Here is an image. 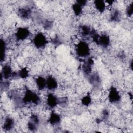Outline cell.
Returning a JSON list of instances; mask_svg holds the SVG:
<instances>
[{"label":"cell","instance_id":"1","mask_svg":"<svg viewBox=\"0 0 133 133\" xmlns=\"http://www.w3.org/2000/svg\"><path fill=\"white\" fill-rule=\"evenodd\" d=\"M22 100L24 104L30 103L36 105L39 104L41 101L39 96L29 88L25 89L24 96L22 97Z\"/></svg>","mask_w":133,"mask_h":133},{"label":"cell","instance_id":"2","mask_svg":"<svg viewBox=\"0 0 133 133\" xmlns=\"http://www.w3.org/2000/svg\"><path fill=\"white\" fill-rule=\"evenodd\" d=\"M76 53L79 57H87L90 55V49L88 43L84 41H79L76 46Z\"/></svg>","mask_w":133,"mask_h":133},{"label":"cell","instance_id":"3","mask_svg":"<svg viewBox=\"0 0 133 133\" xmlns=\"http://www.w3.org/2000/svg\"><path fill=\"white\" fill-rule=\"evenodd\" d=\"M48 42L46 36L42 32L36 33L33 38V44L38 49H42L45 47Z\"/></svg>","mask_w":133,"mask_h":133},{"label":"cell","instance_id":"4","mask_svg":"<svg viewBox=\"0 0 133 133\" xmlns=\"http://www.w3.org/2000/svg\"><path fill=\"white\" fill-rule=\"evenodd\" d=\"M109 101L112 104H116L119 103L121 100V96L117 89L111 86L109 89L108 93Z\"/></svg>","mask_w":133,"mask_h":133},{"label":"cell","instance_id":"5","mask_svg":"<svg viewBox=\"0 0 133 133\" xmlns=\"http://www.w3.org/2000/svg\"><path fill=\"white\" fill-rule=\"evenodd\" d=\"M30 35V31L26 27H19L18 28L16 33L15 36L16 40L18 41H23L29 37Z\"/></svg>","mask_w":133,"mask_h":133},{"label":"cell","instance_id":"6","mask_svg":"<svg viewBox=\"0 0 133 133\" xmlns=\"http://www.w3.org/2000/svg\"><path fill=\"white\" fill-rule=\"evenodd\" d=\"M94 64V61L91 57L88 58L84 62L82 66V70L85 75H89L90 74Z\"/></svg>","mask_w":133,"mask_h":133},{"label":"cell","instance_id":"7","mask_svg":"<svg viewBox=\"0 0 133 133\" xmlns=\"http://www.w3.org/2000/svg\"><path fill=\"white\" fill-rule=\"evenodd\" d=\"M12 72L11 67L9 64H6L4 65L1 73V81H3V79L7 80L11 78Z\"/></svg>","mask_w":133,"mask_h":133},{"label":"cell","instance_id":"8","mask_svg":"<svg viewBox=\"0 0 133 133\" xmlns=\"http://www.w3.org/2000/svg\"><path fill=\"white\" fill-rule=\"evenodd\" d=\"M46 104L50 109H53L58 105V98L53 93L49 92L47 95Z\"/></svg>","mask_w":133,"mask_h":133},{"label":"cell","instance_id":"9","mask_svg":"<svg viewBox=\"0 0 133 133\" xmlns=\"http://www.w3.org/2000/svg\"><path fill=\"white\" fill-rule=\"evenodd\" d=\"M111 43L109 36L105 34H99V36L97 43V45L103 48H107L110 46Z\"/></svg>","mask_w":133,"mask_h":133},{"label":"cell","instance_id":"10","mask_svg":"<svg viewBox=\"0 0 133 133\" xmlns=\"http://www.w3.org/2000/svg\"><path fill=\"white\" fill-rule=\"evenodd\" d=\"M61 121V118L60 115L54 111H52L50 113L48 119V122L52 126H58L60 125Z\"/></svg>","mask_w":133,"mask_h":133},{"label":"cell","instance_id":"11","mask_svg":"<svg viewBox=\"0 0 133 133\" xmlns=\"http://www.w3.org/2000/svg\"><path fill=\"white\" fill-rule=\"evenodd\" d=\"M46 87L49 90H55L58 87L57 79L51 75H49L46 78Z\"/></svg>","mask_w":133,"mask_h":133},{"label":"cell","instance_id":"12","mask_svg":"<svg viewBox=\"0 0 133 133\" xmlns=\"http://www.w3.org/2000/svg\"><path fill=\"white\" fill-rule=\"evenodd\" d=\"M18 14L23 19H28L32 16V10L29 7H23L19 8Z\"/></svg>","mask_w":133,"mask_h":133},{"label":"cell","instance_id":"13","mask_svg":"<svg viewBox=\"0 0 133 133\" xmlns=\"http://www.w3.org/2000/svg\"><path fill=\"white\" fill-rule=\"evenodd\" d=\"M89 82L95 87H98L101 84V79L97 73L90 74L88 77Z\"/></svg>","mask_w":133,"mask_h":133},{"label":"cell","instance_id":"14","mask_svg":"<svg viewBox=\"0 0 133 133\" xmlns=\"http://www.w3.org/2000/svg\"><path fill=\"white\" fill-rule=\"evenodd\" d=\"M15 125L14 119L10 117H7L3 123L2 128L5 131H10L11 130Z\"/></svg>","mask_w":133,"mask_h":133},{"label":"cell","instance_id":"15","mask_svg":"<svg viewBox=\"0 0 133 133\" xmlns=\"http://www.w3.org/2000/svg\"><path fill=\"white\" fill-rule=\"evenodd\" d=\"M35 82L38 90H42L46 87V81L44 77L38 76L35 78Z\"/></svg>","mask_w":133,"mask_h":133},{"label":"cell","instance_id":"16","mask_svg":"<svg viewBox=\"0 0 133 133\" xmlns=\"http://www.w3.org/2000/svg\"><path fill=\"white\" fill-rule=\"evenodd\" d=\"M94 4L95 8L98 12L102 13L105 11L106 4L104 1L102 0H96L94 2Z\"/></svg>","mask_w":133,"mask_h":133},{"label":"cell","instance_id":"17","mask_svg":"<svg viewBox=\"0 0 133 133\" xmlns=\"http://www.w3.org/2000/svg\"><path fill=\"white\" fill-rule=\"evenodd\" d=\"M1 62L2 63L6 58V43L4 39L2 38H1Z\"/></svg>","mask_w":133,"mask_h":133},{"label":"cell","instance_id":"18","mask_svg":"<svg viewBox=\"0 0 133 133\" xmlns=\"http://www.w3.org/2000/svg\"><path fill=\"white\" fill-rule=\"evenodd\" d=\"M120 19H121L120 11L117 9H114L111 14L110 20L112 21L117 22L119 21Z\"/></svg>","mask_w":133,"mask_h":133},{"label":"cell","instance_id":"19","mask_svg":"<svg viewBox=\"0 0 133 133\" xmlns=\"http://www.w3.org/2000/svg\"><path fill=\"white\" fill-rule=\"evenodd\" d=\"M81 33L83 37L90 36L92 29L88 25H83L81 26Z\"/></svg>","mask_w":133,"mask_h":133},{"label":"cell","instance_id":"20","mask_svg":"<svg viewBox=\"0 0 133 133\" xmlns=\"http://www.w3.org/2000/svg\"><path fill=\"white\" fill-rule=\"evenodd\" d=\"M72 10L74 14V15L76 16H80L83 12V7L76 3V2L72 5Z\"/></svg>","mask_w":133,"mask_h":133},{"label":"cell","instance_id":"21","mask_svg":"<svg viewBox=\"0 0 133 133\" xmlns=\"http://www.w3.org/2000/svg\"><path fill=\"white\" fill-rule=\"evenodd\" d=\"M81 103L85 107L90 105L92 102V98L90 95L87 94L86 95L83 97L81 100Z\"/></svg>","mask_w":133,"mask_h":133},{"label":"cell","instance_id":"22","mask_svg":"<svg viewBox=\"0 0 133 133\" xmlns=\"http://www.w3.org/2000/svg\"><path fill=\"white\" fill-rule=\"evenodd\" d=\"M18 72L19 77L22 79H26L29 75V71L25 67L21 68Z\"/></svg>","mask_w":133,"mask_h":133},{"label":"cell","instance_id":"23","mask_svg":"<svg viewBox=\"0 0 133 133\" xmlns=\"http://www.w3.org/2000/svg\"><path fill=\"white\" fill-rule=\"evenodd\" d=\"M68 99L66 97L58 98V105L61 107H65L68 104Z\"/></svg>","mask_w":133,"mask_h":133},{"label":"cell","instance_id":"24","mask_svg":"<svg viewBox=\"0 0 133 133\" xmlns=\"http://www.w3.org/2000/svg\"><path fill=\"white\" fill-rule=\"evenodd\" d=\"M37 126L38 125H37L36 124L32 122L30 120H29V121L27 124V127L28 129L31 131H33V132L35 131L37 129Z\"/></svg>","mask_w":133,"mask_h":133},{"label":"cell","instance_id":"25","mask_svg":"<svg viewBox=\"0 0 133 133\" xmlns=\"http://www.w3.org/2000/svg\"><path fill=\"white\" fill-rule=\"evenodd\" d=\"M53 25V22L49 20H45L43 22V26L45 30L50 29Z\"/></svg>","mask_w":133,"mask_h":133},{"label":"cell","instance_id":"26","mask_svg":"<svg viewBox=\"0 0 133 133\" xmlns=\"http://www.w3.org/2000/svg\"><path fill=\"white\" fill-rule=\"evenodd\" d=\"M30 120L32 122L36 124L37 125H39L40 123V119L38 116L35 114H32L30 117Z\"/></svg>","mask_w":133,"mask_h":133},{"label":"cell","instance_id":"27","mask_svg":"<svg viewBox=\"0 0 133 133\" xmlns=\"http://www.w3.org/2000/svg\"><path fill=\"white\" fill-rule=\"evenodd\" d=\"M133 13V3L129 4L126 7V14L128 17H131Z\"/></svg>","mask_w":133,"mask_h":133},{"label":"cell","instance_id":"28","mask_svg":"<svg viewBox=\"0 0 133 133\" xmlns=\"http://www.w3.org/2000/svg\"><path fill=\"white\" fill-rule=\"evenodd\" d=\"M9 87V83L7 81H1V89L2 91H5L8 89Z\"/></svg>","mask_w":133,"mask_h":133},{"label":"cell","instance_id":"29","mask_svg":"<svg viewBox=\"0 0 133 133\" xmlns=\"http://www.w3.org/2000/svg\"><path fill=\"white\" fill-rule=\"evenodd\" d=\"M51 43L56 46H58L61 44V41L58 35H56L54 37L51 39Z\"/></svg>","mask_w":133,"mask_h":133},{"label":"cell","instance_id":"30","mask_svg":"<svg viewBox=\"0 0 133 133\" xmlns=\"http://www.w3.org/2000/svg\"><path fill=\"white\" fill-rule=\"evenodd\" d=\"M110 115V113H109V112L108 110L107 109H104L102 111V119L104 121H106L108 119L109 116Z\"/></svg>","mask_w":133,"mask_h":133},{"label":"cell","instance_id":"31","mask_svg":"<svg viewBox=\"0 0 133 133\" xmlns=\"http://www.w3.org/2000/svg\"><path fill=\"white\" fill-rule=\"evenodd\" d=\"M75 2L78 4H79V5H81L82 7L86 6L87 3V1L86 0H77Z\"/></svg>","mask_w":133,"mask_h":133},{"label":"cell","instance_id":"32","mask_svg":"<svg viewBox=\"0 0 133 133\" xmlns=\"http://www.w3.org/2000/svg\"><path fill=\"white\" fill-rule=\"evenodd\" d=\"M118 57L119 58H121V59H124V58L125 57V55L124 52H120L119 54H118Z\"/></svg>","mask_w":133,"mask_h":133},{"label":"cell","instance_id":"33","mask_svg":"<svg viewBox=\"0 0 133 133\" xmlns=\"http://www.w3.org/2000/svg\"><path fill=\"white\" fill-rule=\"evenodd\" d=\"M114 2V1H105V3H107L109 5H113V4Z\"/></svg>","mask_w":133,"mask_h":133},{"label":"cell","instance_id":"34","mask_svg":"<svg viewBox=\"0 0 133 133\" xmlns=\"http://www.w3.org/2000/svg\"><path fill=\"white\" fill-rule=\"evenodd\" d=\"M132 61H131L130 62V68L131 70H132Z\"/></svg>","mask_w":133,"mask_h":133}]
</instances>
